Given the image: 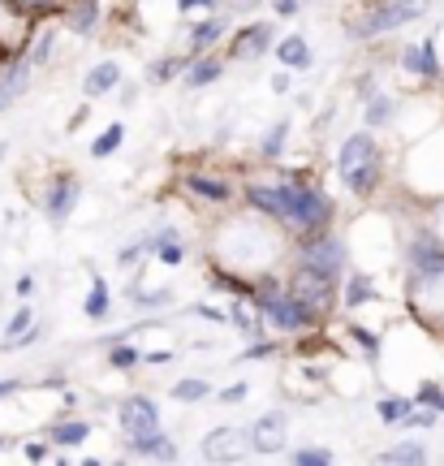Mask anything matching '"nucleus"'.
<instances>
[{
    "mask_svg": "<svg viewBox=\"0 0 444 466\" xmlns=\"http://www.w3.org/2000/svg\"><path fill=\"white\" fill-rule=\"evenodd\" d=\"M242 199L250 203V212L280 225L294 242L332 229V220H337L332 195L319 182H311L307 173H298V177H250Z\"/></svg>",
    "mask_w": 444,
    "mask_h": 466,
    "instance_id": "obj_1",
    "label": "nucleus"
},
{
    "mask_svg": "<svg viewBox=\"0 0 444 466\" xmlns=\"http://www.w3.org/2000/svg\"><path fill=\"white\" fill-rule=\"evenodd\" d=\"M250 302L264 311V319L277 329V333L294 337V333H315L324 319L315 316L307 302L298 299L294 289H289V281H280L277 272H259L255 277V289H250Z\"/></svg>",
    "mask_w": 444,
    "mask_h": 466,
    "instance_id": "obj_2",
    "label": "nucleus"
},
{
    "mask_svg": "<svg viewBox=\"0 0 444 466\" xmlns=\"http://www.w3.org/2000/svg\"><path fill=\"white\" fill-rule=\"evenodd\" d=\"M337 177L346 182V190L354 199H371L384 182V151H379L376 134L354 130L337 147Z\"/></svg>",
    "mask_w": 444,
    "mask_h": 466,
    "instance_id": "obj_3",
    "label": "nucleus"
},
{
    "mask_svg": "<svg viewBox=\"0 0 444 466\" xmlns=\"http://www.w3.org/2000/svg\"><path fill=\"white\" fill-rule=\"evenodd\" d=\"M431 0H379L371 14H362L354 26H349V39H358V44H371V39H384V35L401 31V26H410L419 17H428Z\"/></svg>",
    "mask_w": 444,
    "mask_h": 466,
    "instance_id": "obj_4",
    "label": "nucleus"
},
{
    "mask_svg": "<svg viewBox=\"0 0 444 466\" xmlns=\"http://www.w3.org/2000/svg\"><path fill=\"white\" fill-rule=\"evenodd\" d=\"M346 238L341 233H311V238H298V255L294 264L298 268H311V272H324V277H337L341 281V272H346Z\"/></svg>",
    "mask_w": 444,
    "mask_h": 466,
    "instance_id": "obj_5",
    "label": "nucleus"
},
{
    "mask_svg": "<svg viewBox=\"0 0 444 466\" xmlns=\"http://www.w3.org/2000/svg\"><path fill=\"white\" fill-rule=\"evenodd\" d=\"M406 272L410 285L444 281V233L436 229H414L406 242Z\"/></svg>",
    "mask_w": 444,
    "mask_h": 466,
    "instance_id": "obj_6",
    "label": "nucleus"
},
{
    "mask_svg": "<svg viewBox=\"0 0 444 466\" xmlns=\"http://www.w3.org/2000/svg\"><path fill=\"white\" fill-rule=\"evenodd\" d=\"M83 199V177L74 173V168H61V173H52L44 190H39V208H44V217L48 220H69V212L78 208Z\"/></svg>",
    "mask_w": 444,
    "mask_h": 466,
    "instance_id": "obj_7",
    "label": "nucleus"
},
{
    "mask_svg": "<svg viewBox=\"0 0 444 466\" xmlns=\"http://www.w3.org/2000/svg\"><path fill=\"white\" fill-rule=\"evenodd\" d=\"M289 289H294L298 299L311 307L319 319L332 316V307H337V277H324V272H311V268H298L289 272Z\"/></svg>",
    "mask_w": 444,
    "mask_h": 466,
    "instance_id": "obj_8",
    "label": "nucleus"
},
{
    "mask_svg": "<svg viewBox=\"0 0 444 466\" xmlns=\"http://www.w3.org/2000/svg\"><path fill=\"white\" fill-rule=\"evenodd\" d=\"M250 453H255L250 428H212L203 436V458L207 462H242Z\"/></svg>",
    "mask_w": 444,
    "mask_h": 466,
    "instance_id": "obj_9",
    "label": "nucleus"
},
{
    "mask_svg": "<svg viewBox=\"0 0 444 466\" xmlns=\"http://www.w3.org/2000/svg\"><path fill=\"white\" fill-rule=\"evenodd\" d=\"M277 48V26L272 22H250L229 35V61H259Z\"/></svg>",
    "mask_w": 444,
    "mask_h": 466,
    "instance_id": "obj_10",
    "label": "nucleus"
},
{
    "mask_svg": "<svg viewBox=\"0 0 444 466\" xmlns=\"http://www.w3.org/2000/svg\"><path fill=\"white\" fill-rule=\"evenodd\" d=\"M250 441H255V453H264V458L285 453V445H289V410H264L250 423Z\"/></svg>",
    "mask_w": 444,
    "mask_h": 466,
    "instance_id": "obj_11",
    "label": "nucleus"
},
{
    "mask_svg": "<svg viewBox=\"0 0 444 466\" xmlns=\"http://www.w3.org/2000/svg\"><path fill=\"white\" fill-rule=\"evenodd\" d=\"M181 190H186L190 199H198V203H212V208H229V203H233V182H229V177L198 173V168L181 173Z\"/></svg>",
    "mask_w": 444,
    "mask_h": 466,
    "instance_id": "obj_12",
    "label": "nucleus"
},
{
    "mask_svg": "<svg viewBox=\"0 0 444 466\" xmlns=\"http://www.w3.org/2000/svg\"><path fill=\"white\" fill-rule=\"evenodd\" d=\"M116 423L126 436H138V432H156L160 428V406L147 398V393H134L116 406Z\"/></svg>",
    "mask_w": 444,
    "mask_h": 466,
    "instance_id": "obj_13",
    "label": "nucleus"
},
{
    "mask_svg": "<svg viewBox=\"0 0 444 466\" xmlns=\"http://www.w3.org/2000/svg\"><path fill=\"white\" fill-rule=\"evenodd\" d=\"M401 69L410 74V78H428V83H436L444 74L440 56H436V35H428L423 44H406L401 48Z\"/></svg>",
    "mask_w": 444,
    "mask_h": 466,
    "instance_id": "obj_14",
    "label": "nucleus"
},
{
    "mask_svg": "<svg viewBox=\"0 0 444 466\" xmlns=\"http://www.w3.org/2000/svg\"><path fill=\"white\" fill-rule=\"evenodd\" d=\"M126 453H130V458H147V462H173V458H177V445H173V436H168L165 428H156V432L126 436Z\"/></svg>",
    "mask_w": 444,
    "mask_h": 466,
    "instance_id": "obj_15",
    "label": "nucleus"
},
{
    "mask_svg": "<svg viewBox=\"0 0 444 466\" xmlns=\"http://www.w3.org/2000/svg\"><path fill=\"white\" fill-rule=\"evenodd\" d=\"M26 78H31V56H5L0 61V113L26 91Z\"/></svg>",
    "mask_w": 444,
    "mask_h": 466,
    "instance_id": "obj_16",
    "label": "nucleus"
},
{
    "mask_svg": "<svg viewBox=\"0 0 444 466\" xmlns=\"http://www.w3.org/2000/svg\"><path fill=\"white\" fill-rule=\"evenodd\" d=\"M220 74H225V61H216L212 52H195L190 66H186V74H181V83L190 86V91H203V86L220 83Z\"/></svg>",
    "mask_w": 444,
    "mask_h": 466,
    "instance_id": "obj_17",
    "label": "nucleus"
},
{
    "mask_svg": "<svg viewBox=\"0 0 444 466\" xmlns=\"http://www.w3.org/2000/svg\"><path fill=\"white\" fill-rule=\"evenodd\" d=\"M225 39H229V17H220V14L190 26V52H216Z\"/></svg>",
    "mask_w": 444,
    "mask_h": 466,
    "instance_id": "obj_18",
    "label": "nucleus"
},
{
    "mask_svg": "<svg viewBox=\"0 0 444 466\" xmlns=\"http://www.w3.org/2000/svg\"><path fill=\"white\" fill-rule=\"evenodd\" d=\"M277 61L285 69H311L315 66V52L311 44H307V35H285V39H277Z\"/></svg>",
    "mask_w": 444,
    "mask_h": 466,
    "instance_id": "obj_19",
    "label": "nucleus"
},
{
    "mask_svg": "<svg viewBox=\"0 0 444 466\" xmlns=\"http://www.w3.org/2000/svg\"><path fill=\"white\" fill-rule=\"evenodd\" d=\"M116 86H121V66H116V61H99V66H91V74L83 78V91L91 96V100L113 96Z\"/></svg>",
    "mask_w": 444,
    "mask_h": 466,
    "instance_id": "obj_20",
    "label": "nucleus"
},
{
    "mask_svg": "<svg viewBox=\"0 0 444 466\" xmlns=\"http://www.w3.org/2000/svg\"><path fill=\"white\" fill-rule=\"evenodd\" d=\"M86 436H91V423H86V419H56V423H48V441L56 450H78Z\"/></svg>",
    "mask_w": 444,
    "mask_h": 466,
    "instance_id": "obj_21",
    "label": "nucleus"
},
{
    "mask_svg": "<svg viewBox=\"0 0 444 466\" xmlns=\"http://www.w3.org/2000/svg\"><path fill=\"white\" fill-rule=\"evenodd\" d=\"M341 302H346L349 311H354V307H367V302H376V281H371V272L354 268L346 281H341Z\"/></svg>",
    "mask_w": 444,
    "mask_h": 466,
    "instance_id": "obj_22",
    "label": "nucleus"
},
{
    "mask_svg": "<svg viewBox=\"0 0 444 466\" xmlns=\"http://www.w3.org/2000/svg\"><path fill=\"white\" fill-rule=\"evenodd\" d=\"M428 458H431V450L423 441H397V445H388V450L379 453V462H388V466H423Z\"/></svg>",
    "mask_w": 444,
    "mask_h": 466,
    "instance_id": "obj_23",
    "label": "nucleus"
},
{
    "mask_svg": "<svg viewBox=\"0 0 444 466\" xmlns=\"http://www.w3.org/2000/svg\"><path fill=\"white\" fill-rule=\"evenodd\" d=\"M414 406H419V398H401V393H388V398L376 401V419H379V423H388V428H401Z\"/></svg>",
    "mask_w": 444,
    "mask_h": 466,
    "instance_id": "obj_24",
    "label": "nucleus"
},
{
    "mask_svg": "<svg viewBox=\"0 0 444 466\" xmlns=\"http://www.w3.org/2000/svg\"><path fill=\"white\" fill-rule=\"evenodd\" d=\"M83 311H86V319H108V311H113V285L104 281V277H91V294H86Z\"/></svg>",
    "mask_w": 444,
    "mask_h": 466,
    "instance_id": "obj_25",
    "label": "nucleus"
},
{
    "mask_svg": "<svg viewBox=\"0 0 444 466\" xmlns=\"http://www.w3.org/2000/svg\"><path fill=\"white\" fill-rule=\"evenodd\" d=\"M186 255H190V247H186V238H181V229H160V247H156V259L168 268L186 264Z\"/></svg>",
    "mask_w": 444,
    "mask_h": 466,
    "instance_id": "obj_26",
    "label": "nucleus"
},
{
    "mask_svg": "<svg viewBox=\"0 0 444 466\" xmlns=\"http://www.w3.org/2000/svg\"><path fill=\"white\" fill-rule=\"evenodd\" d=\"M66 14H69V26L78 35H91L99 22V0H66Z\"/></svg>",
    "mask_w": 444,
    "mask_h": 466,
    "instance_id": "obj_27",
    "label": "nucleus"
},
{
    "mask_svg": "<svg viewBox=\"0 0 444 466\" xmlns=\"http://www.w3.org/2000/svg\"><path fill=\"white\" fill-rule=\"evenodd\" d=\"M397 113V100L393 91H376V96H367V126L376 130V126H388Z\"/></svg>",
    "mask_w": 444,
    "mask_h": 466,
    "instance_id": "obj_28",
    "label": "nucleus"
},
{
    "mask_svg": "<svg viewBox=\"0 0 444 466\" xmlns=\"http://www.w3.org/2000/svg\"><path fill=\"white\" fill-rule=\"evenodd\" d=\"M207 281L216 285V289H229V294H242V299H250V289H255V281L250 277H233L229 268H207Z\"/></svg>",
    "mask_w": 444,
    "mask_h": 466,
    "instance_id": "obj_29",
    "label": "nucleus"
},
{
    "mask_svg": "<svg viewBox=\"0 0 444 466\" xmlns=\"http://www.w3.org/2000/svg\"><path fill=\"white\" fill-rule=\"evenodd\" d=\"M121 143H126V126H121V121H113V126H108V130L91 143V156H96V160H108L113 151H121Z\"/></svg>",
    "mask_w": 444,
    "mask_h": 466,
    "instance_id": "obj_30",
    "label": "nucleus"
},
{
    "mask_svg": "<svg viewBox=\"0 0 444 466\" xmlns=\"http://www.w3.org/2000/svg\"><path fill=\"white\" fill-rule=\"evenodd\" d=\"M349 341H354V346H358L367 359H379V350H384V341H379L376 329H367V324H358V319L349 324Z\"/></svg>",
    "mask_w": 444,
    "mask_h": 466,
    "instance_id": "obj_31",
    "label": "nucleus"
},
{
    "mask_svg": "<svg viewBox=\"0 0 444 466\" xmlns=\"http://www.w3.org/2000/svg\"><path fill=\"white\" fill-rule=\"evenodd\" d=\"M173 398L186 401V406H195V401H207V398H212V384L198 380V376H190V380H177V384H173Z\"/></svg>",
    "mask_w": 444,
    "mask_h": 466,
    "instance_id": "obj_32",
    "label": "nucleus"
},
{
    "mask_svg": "<svg viewBox=\"0 0 444 466\" xmlns=\"http://www.w3.org/2000/svg\"><path fill=\"white\" fill-rule=\"evenodd\" d=\"M285 143H289V121H277V126H267L264 143H259V156H264V160H277L280 151H285Z\"/></svg>",
    "mask_w": 444,
    "mask_h": 466,
    "instance_id": "obj_33",
    "label": "nucleus"
},
{
    "mask_svg": "<svg viewBox=\"0 0 444 466\" xmlns=\"http://www.w3.org/2000/svg\"><path fill=\"white\" fill-rule=\"evenodd\" d=\"M186 66H190V56H160V61L147 69V78L151 83H168V78H181Z\"/></svg>",
    "mask_w": 444,
    "mask_h": 466,
    "instance_id": "obj_34",
    "label": "nucleus"
},
{
    "mask_svg": "<svg viewBox=\"0 0 444 466\" xmlns=\"http://www.w3.org/2000/svg\"><path fill=\"white\" fill-rule=\"evenodd\" d=\"M143 363V354L130 346V341H116V346H108V367L113 371H130V367Z\"/></svg>",
    "mask_w": 444,
    "mask_h": 466,
    "instance_id": "obj_35",
    "label": "nucleus"
},
{
    "mask_svg": "<svg viewBox=\"0 0 444 466\" xmlns=\"http://www.w3.org/2000/svg\"><path fill=\"white\" fill-rule=\"evenodd\" d=\"M414 398H419V406H431V410H440L444 415V384L440 380H423L419 389H414Z\"/></svg>",
    "mask_w": 444,
    "mask_h": 466,
    "instance_id": "obj_36",
    "label": "nucleus"
},
{
    "mask_svg": "<svg viewBox=\"0 0 444 466\" xmlns=\"http://www.w3.org/2000/svg\"><path fill=\"white\" fill-rule=\"evenodd\" d=\"M31 324H35V311H31V307H17V311H14V319L5 324V346H14V341H17V337H22V333H26Z\"/></svg>",
    "mask_w": 444,
    "mask_h": 466,
    "instance_id": "obj_37",
    "label": "nucleus"
},
{
    "mask_svg": "<svg viewBox=\"0 0 444 466\" xmlns=\"http://www.w3.org/2000/svg\"><path fill=\"white\" fill-rule=\"evenodd\" d=\"M294 462L298 466H328L332 462V450H328V445H307V450H294Z\"/></svg>",
    "mask_w": 444,
    "mask_h": 466,
    "instance_id": "obj_38",
    "label": "nucleus"
},
{
    "mask_svg": "<svg viewBox=\"0 0 444 466\" xmlns=\"http://www.w3.org/2000/svg\"><path fill=\"white\" fill-rule=\"evenodd\" d=\"M52 39H56V31H52V26H44V35H35V44H31V66H48Z\"/></svg>",
    "mask_w": 444,
    "mask_h": 466,
    "instance_id": "obj_39",
    "label": "nucleus"
},
{
    "mask_svg": "<svg viewBox=\"0 0 444 466\" xmlns=\"http://www.w3.org/2000/svg\"><path fill=\"white\" fill-rule=\"evenodd\" d=\"M436 419H440V410H431V406H423V410H419V406H414L401 428H419V432H428V428H436Z\"/></svg>",
    "mask_w": 444,
    "mask_h": 466,
    "instance_id": "obj_40",
    "label": "nucleus"
},
{
    "mask_svg": "<svg viewBox=\"0 0 444 466\" xmlns=\"http://www.w3.org/2000/svg\"><path fill=\"white\" fill-rule=\"evenodd\" d=\"M272 354H277V341L259 337V341H250V346L242 350V363H250V359H272Z\"/></svg>",
    "mask_w": 444,
    "mask_h": 466,
    "instance_id": "obj_41",
    "label": "nucleus"
},
{
    "mask_svg": "<svg viewBox=\"0 0 444 466\" xmlns=\"http://www.w3.org/2000/svg\"><path fill=\"white\" fill-rule=\"evenodd\" d=\"M22 453H26L31 462H48V458H52V441H26V445H22Z\"/></svg>",
    "mask_w": 444,
    "mask_h": 466,
    "instance_id": "obj_42",
    "label": "nucleus"
},
{
    "mask_svg": "<svg viewBox=\"0 0 444 466\" xmlns=\"http://www.w3.org/2000/svg\"><path fill=\"white\" fill-rule=\"evenodd\" d=\"M168 299H173L168 289H151V294H138V307H143V311H160Z\"/></svg>",
    "mask_w": 444,
    "mask_h": 466,
    "instance_id": "obj_43",
    "label": "nucleus"
},
{
    "mask_svg": "<svg viewBox=\"0 0 444 466\" xmlns=\"http://www.w3.org/2000/svg\"><path fill=\"white\" fill-rule=\"evenodd\" d=\"M198 319H212V324H225L229 319V311H220V307H207V302H198V307H190Z\"/></svg>",
    "mask_w": 444,
    "mask_h": 466,
    "instance_id": "obj_44",
    "label": "nucleus"
},
{
    "mask_svg": "<svg viewBox=\"0 0 444 466\" xmlns=\"http://www.w3.org/2000/svg\"><path fill=\"white\" fill-rule=\"evenodd\" d=\"M216 398H220V401H247L250 398V384H229V389H220Z\"/></svg>",
    "mask_w": 444,
    "mask_h": 466,
    "instance_id": "obj_45",
    "label": "nucleus"
},
{
    "mask_svg": "<svg viewBox=\"0 0 444 466\" xmlns=\"http://www.w3.org/2000/svg\"><path fill=\"white\" fill-rule=\"evenodd\" d=\"M220 5H225V0H177V14H190V9H220Z\"/></svg>",
    "mask_w": 444,
    "mask_h": 466,
    "instance_id": "obj_46",
    "label": "nucleus"
},
{
    "mask_svg": "<svg viewBox=\"0 0 444 466\" xmlns=\"http://www.w3.org/2000/svg\"><path fill=\"white\" fill-rule=\"evenodd\" d=\"M17 9H35V14H39V9H61V5H66V0H14Z\"/></svg>",
    "mask_w": 444,
    "mask_h": 466,
    "instance_id": "obj_47",
    "label": "nucleus"
},
{
    "mask_svg": "<svg viewBox=\"0 0 444 466\" xmlns=\"http://www.w3.org/2000/svg\"><path fill=\"white\" fill-rule=\"evenodd\" d=\"M289 74H294V69H285V66L272 74V91H277V96H289Z\"/></svg>",
    "mask_w": 444,
    "mask_h": 466,
    "instance_id": "obj_48",
    "label": "nucleus"
},
{
    "mask_svg": "<svg viewBox=\"0 0 444 466\" xmlns=\"http://www.w3.org/2000/svg\"><path fill=\"white\" fill-rule=\"evenodd\" d=\"M39 337H44V329H39V324H31V329H26V333L17 337V341H14V346H9V350H22V346H35V341H39Z\"/></svg>",
    "mask_w": 444,
    "mask_h": 466,
    "instance_id": "obj_49",
    "label": "nucleus"
},
{
    "mask_svg": "<svg viewBox=\"0 0 444 466\" xmlns=\"http://www.w3.org/2000/svg\"><path fill=\"white\" fill-rule=\"evenodd\" d=\"M298 5H302V0H272V9H277L280 17H294V14H298Z\"/></svg>",
    "mask_w": 444,
    "mask_h": 466,
    "instance_id": "obj_50",
    "label": "nucleus"
},
{
    "mask_svg": "<svg viewBox=\"0 0 444 466\" xmlns=\"http://www.w3.org/2000/svg\"><path fill=\"white\" fill-rule=\"evenodd\" d=\"M168 359H173V354H168V350H151V354H143V363H168Z\"/></svg>",
    "mask_w": 444,
    "mask_h": 466,
    "instance_id": "obj_51",
    "label": "nucleus"
},
{
    "mask_svg": "<svg viewBox=\"0 0 444 466\" xmlns=\"http://www.w3.org/2000/svg\"><path fill=\"white\" fill-rule=\"evenodd\" d=\"M17 294H22V299H31V294H35V277H17Z\"/></svg>",
    "mask_w": 444,
    "mask_h": 466,
    "instance_id": "obj_52",
    "label": "nucleus"
},
{
    "mask_svg": "<svg viewBox=\"0 0 444 466\" xmlns=\"http://www.w3.org/2000/svg\"><path fill=\"white\" fill-rule=\"evenodd\" d=\"M22 389V380H0V398H9V393H17Z\"/></svg>",
    "mask_w": 444,
    "mask_h": 466,
    "instance_id": "obj_53",
    "label": "nucleus"
},
{
    "mask_svg": "<svg viewBox=\"0 0 444 466\" xmlns=\"http://www.w3.org/2000/svg\"><path fill=\"white\" fill-rule=\"evenodd\" d=\"M138 100V86H121V104H134Z\"/></svg>",
    "mask_w": 444,
    "mask_h": 466,
    "instance_id": "obj_54",
    "label": "nucleus"
},
{
    "mask_svg": "<svg viewBox=\"0 0 444 466\" xmlns=\"http://www.w3.org/2000/svg\"><path fill=\"white\" fill-rule=\"evenodd\" d=\"M233 5H237V9H255L259 0H233Z\"/></svg>",
    "mask_w": 444,
    "mask_h": 466,
    "instance_id": "obj_55",
    "label": "nucleus"
},
{
    "mask_svg": "<svg viewBox=\"0 0 444 466\" xmlns=\"http://www.w3.org/2000/svg\"><path fill=\"white\" fill-rule=\"evenodd\" d=\"M0 450H5V441H0Z\"/></svg>",
    "mask_w": 444,
    "mask_h": 466,
    "instance_id": "obj_56",
    "label": "nucleus"
},
{
    "mask_svg": "<svg viewBox=\"0 0 444 466\" xmlns=\"http://www.w3.org/2000/svg\"><path fill=\"white\" fill-rule=\"evenodd\" d=\"M0 9H5V0H0Z\"/></svg>",
    "mask_w": 444,
    "mask_h": 466,
    "instance_id": "obj_57",
    "label": "nucleus"
}]
</instances>
